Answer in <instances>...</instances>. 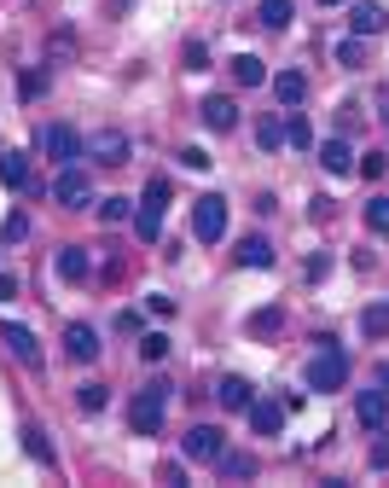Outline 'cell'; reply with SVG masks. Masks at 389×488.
I'll return each mask as SVG.
<instances>
[{
  "instance_id": "cell-1",
  "label": "cell",
  "mask_w": 389,
  "mask_h": 488,
  "mask_svg": "<svg viewBox=\"0 0 389 488\" xmlns=\"http://www.w3.org/2000/svg\"><path fill=\"white\" fill-rule=\"evenodd\" d=\"M314 361H308V372H302V384L308 389H343L349 384V355H343V344H332V337H314Z\"/></svg>"
},
{
  "instance_id": "cell-2",
  "label": "cell",
  "mask_w": 389,
  "mask_h": 488,
  "mask_svg": "<svg viewBox=\"0 0 389 488\" xmlns=\"http://www.w3.org/2000/svg\"><path fill=\"white\" fill-rule=\"evenodd\" d=\"M163 419H169V384H145V389H134V396H128L134 436H157V431H163Z\"/></svg>"
},
{
  "instance_id": "cell-3",
  "label": "cell",
  "mask_w": 389,
  "mask_h": 488,
  "mask_svg": "<svg viewBox=\"0 0 389 488\" xmlns=\"http://www.w3.org/2000/svg\"><path fill=\"white\" fill-rule=\"evenodd\" d=\"M180 454L198 459V466H215V459L227 454V431L221 424H192V431L180 436Z\"/></svg>"
},
{
  "instance_id": "cell-4",
  "label": "cell",
  "mask_w": 389,
  "mask_h": 488,
  "mask_svg": "<svg viewBox=\"0 0 389 488\" xmlns=\"http://www.w3.org/2000/svg\"><path fill=\"white\" fill-rule=\"evenodd\" d=\"M41 145H47V157H53L58 169H70V163H82V157H88V145H82V134L70 128V122H47V128H41Z\"/></svg>"
},
{
  "instance_id": "cell-5",
  "label": "cell",
  "mask_w": 389,
  "mask_h": 488,
  "mask_svg": "<svg viewBox=\"0 0 389 488\" xmlns=\"http://www.w3.org/2000/svg\"><path fill=\"white\" fill-rule=\"evenodd\" d=\"M192 233H198L203 244H215L227 233V198L221 192H203V198L192 204Z\"/></svg>"
},
{
  "instance_id": "cell-6",
  "label": "cell",
  "mask_w": 389,
  "mask_h": 488,
  "mask_svg": "<svg viewBox=\"0 0 389 488\" xmlns=\"http://www.w3.org/2000/svg\"><path fill=\"white\" fill-rule=\"evenodd\" d=\"M53 198L65 204V210H88V204H93V180H88V169H82V163L58 169V180H53Z\"/></svg>"
},
{
  "instance_id": "cell-7",
  "label": "cell",
  "mask_w": 389,
  "mask_h": 488,
  "mask_svg": "<svg viewBox=\"0 0 389 488\" xmlns=\"http://www.w3.org/2000/svg\"><path fill=\"white\" fill-rule=\"evenodd\" d=\"M355 424H360V431H384V424H389V389L384 384L355 396Z\"/></svg>"
},
{
  "instance_id": "cell-8",
  "label": "cell",
  "mask_w": 389,
  "mask_h": 488,
  "mask_svg": "<svg viewBox=\"0 0 389 488\" xmlns=\"http://www.w3.org/2000/svg\"><path fill=\"white\" fill-rule=\"evenodd\" d=\"M65 355H70V361H82V366L99 361V332H93L88 320H70V326H65Z\"/></svg>"
},
{
  "instance_id": "cell-9",
  "label": "cell",
  "mask_w": 389,
  "mask_h": 488,
  "mask_svg": "<svg viewBox=\"0 0 389 488\" xmlns=\"http://www.w3.org/2000/svg\"><path fill=\"white\" fill-rule=\"evenodd\" d=\"M279 424H285V396H256L250 401V431L256 436H279Z\"/></svg>"
},
{
  "instance_id": "cell-10",
  "label": "cell",
  "mask_w": 389,
  "mask_h": 488,
  "mask_svg": "<svg viewBox=\"0 0 389 488\" xmlns=\"http://www.w3.org/2000/svg\"><path fill=\"white\" fill-rule=\"evenodd\" d=\"M198 117H203V128H210V134H233L238 128V105L227 100V93H210V100L198 105Z\"/></svg>"
},
{
  "instance_id": "cell-11",
  "label": "cell",
  "mask_w": 389,
  "mask_h": 488,
  "mask_svg": "<svg viewBox=\"0 0 389 488\" xmlns=\"http://www.w3.org/2000/svg\"><path fill=\"white\" fill-rule=\"evenodd\" d=\"M0 344H6L12 355L30 366V372H41V344H35V332H30V326H0Z\"/></svg>"
},
{
  "instance_id": "cell-12",
  "label": "cell",
  "mask_w": 389,
  "mask_h": 488,
  "mask_svg": "<svg viewBox=\"0 0 389 488\" xmlns=\"http://www.w3.org/2000/svg\"><path fill=\"white\" fill-rule=\"evenodd\" d=\"M0 180H6L12 192H35V163H30V152H0Z\"/></svg>"
},
{
  "instance_id": "cell-13",
  "label": "cell",
  "mask_w": 389,
  "mask_h": 488,
  "mask_svg": "<svg viewBox=\"0 0 389 488\" xmlns=\"http://www.w3.org/2000/svg\"><path fill=\"white\" fill-rule=\"evenodd\" d=\"M215 401H221L227 413H250V401H256V389H250V378H238V372H227L221 384H215Z\"/></svg>"
},
{
  "instance_id": "cell-14",
  "label": "cell",
  "mask_w": 389,
  "mask_h": 488,
  "mask_svg": "<svg viewBox=\"0 0 389 488\" xmlns=\"http://www.w3.org/2000/svg\"><path fill=\"white\" fill-rule=\"evenodd\" d=\"M88 157H93V163H128V134H117V128L93 134V140H88Z\"/></svg>"
},
{
  "instance_id": "cell-15",
  "label": "cell",
  "mask_w": 389,
  "mask_h": 488,
  "mask_svg": "<svg viewBox=\"0 0 389 488\" xmlns=\"http://www.w3.org/2000/svg\"><path fill=\"white\" fill-rule=\"evenodd\" d=\"M163 215H169L163 198H140V210H134V233H140L145 244H157V233H163Z\"/></svg>"
},
{
  "instance_id": "cell-16",
  "label": "cell",
  "mask_w": 389,
  "mask_h": 488,
  "mask_svg": "<svg viewBox=\"0 0 389 488\" xmlns=\"http://www.w3.org/2000/svg\"><path fill=\"white\" fill-rule=\"evenodd\" d=\"M320 169H325V175H355V145H349V140H325L320 145Z\"/></svg>"
},
{
  "instance_id": "cell-17",
  "label": "cell",
  "mask_w": 389,
  "mask_h": 488,
  "mask_svg": "<svg viewBox=\"0 0 389 488\" xmlns=\"http://www.w3.org/2000/svg\"><path fill=\"white\" fill-rule=\"evenodd\" d=\"M389 23L384 6H372V0H360V6H349V35H378Z\"/></svg>"
},
{
  "instance_id": "cell-18",
  "label": "cell",
  "mask_w": 389,
  "mask_h": 488,
  "mask_svg": "<svg viewBox=\"0 0 389 488\" xmlns=\"http://www.w3.org/2000/svg\"><path fill=\"white\" fill-rule=\"evenodd\" d=\"M53 267H58V279H65V285H82V279H88V250H82V244H65Z\"/></svg>"
},
{
  "instance_id": "cell-19",
  "label": "cell",
  "mask_w": 389,
  "mask_h": 488,
  "mask_svg": "<svg viewBox=\"0 0 389 488\" xmlns=\"http://www.w3.org/2000/svg\"><path fill=\"white\" fill-rule=\"evenodd\" d=\"M233 256H238V267H273V244H267L262 233H245Z\"/></svg>"
},
{
  "instance_id": "cell-20",
  "label": "cell",
  "mask_w": 389,
  "mask_h": 488,
  "mask_svg": "<svg viewBox=\"0 0 389 488\" xmlns=\"http://www.w3.org/2000/svg\"><path fill=\"white\" fill-rule=\"evenodd\" d=\"M227 70H233V82H238V88H262V82H267V65H262L256 53H238V58H227Z\"/></svg>"
},
{
  "instance_id": "cell-21",
  "label": "cell",
  "mask_w": 389,
  "mask_h": 488,
  "mask_svg": "<svg viewBox=\"0 0 389 488\" xmlns=\"http://www.w3.org/2000/svg\"><path fill=\"white\" fill-rule=\"evenodd\" d=\"M279 332H285V309H279V302H267V309L250 314V337H262V344H267V337H279Z\"/></svg>"
},
{
  "instance_id": "cell-22",
  "label": "cell",
  "mask_w": 389,
  "mask_h": 488,
  "mask_svg": "<svg viewBox=\"0 0 389 488\" xmlns=\"http://www.w3.org/2000/svg\"><path fill=\"white\" fill-rule=\"evenodd\" d=\"M215 471H221L227 483H245V477H256V454H233V448H227V454L215 459Z\"/></svg>"
},
{
  "instance_id": "cell-23",
  "label": "cell",
  "mask_w": 389,
  "mask_h": 488,
  "mask_svg": "<svg viewBox=\"0 0 389 488\" xmlns=\"http://www.w3.org/2000/svg\"><path fill=\"white\" fill-rule=\"evenodd\" d=\"M302 93H308L302 70H279V76H273V100L279 105H302Z\"/></svg>"
},
{
  "instance_id": "cell-24",
  "label": "cell",
  "mask_w": 389,
  "mask_h": 488,
  "mask_svg": "<svg viewBox=\"0 0 389 488\" xmlns=\"http://www.w3.org/2000/svg\"><path fill=\"white\" fill-rule=\"evenodd\" d=\"M285 145H297V152H314V128H308V117H302V111L285 117Z\"/></svg>"
},
{
  "instance_id": "cell-25",
  "label": "cell",
  "mask_w": 389,
  "mask_h": 488,
  "mask_svg": "<svg viewBox=\"0 0 389 488\" xmlns=\"http://www.w3.org/2000/svg\"><path fill=\"white\" fill-rule=\"evenodd\" d=\"M47 82H53V70H47V65L23 70V76H18V100H41V93H47Z\"/></svg>"
},
{
  "instance_id": "cell-26",
  "label": "cell",
  "mask_w": 389,
  "mask_h": 488,
  "mask_svg": "<svg viewBox=\"0 0 389 488\" xmlns=\"http://www.w3.org/2000/svg\"><path fill=\"white\" fill-rule=\"evenodd\" d=\"M337 65H343V70H360V65H367V35H349V41H337Z\"/></svg>"
},
{
  "instance_id": "cell-27",
  "label": "cell",
  "mask_w": 389,
  "mask_h": 488,
  "mask_svg": "<svg viewBox=\"0 0 389 488\" xmlns=\"http://www.w3.org/2000/svg\"><path fill=\"white\" fill-rule=\"evenodd\" d=\"M23 448H30V459L53 466V442H47V431H41V424H23Z\"/></svg>"
},
{
  "instance_id": "cell-28",
  "label": "cell",
  "mask_w": 389,
  "mask_h": 488,
  "mask_svg": "<svg viewBox=\"0 0 389 488\" xmlns=\"http://www.w3.org/2000/svg\"><path fill=\"white\" fill-rule=\"evenodd\" d=\"M76 407L82 413H105V407H111V389H105V384H82L76 389Z\"/></svg>"
},
{
  "instance_id": "cell-29",
  "label": "cell",
  "mask_w": 389,
  "mask_h": 488,
  "mask_svg": "<svg viewBox=\"0 0 389 488\" xmlns=\"http://www.w3.org/2000/svg\"><path fill=\"white\" fill-rule=\"evenodd\" d=\"M256 18H262V30H285L290 23V0H262Z\"/></svg>"
},
{
  "instance_id": "cell-30",
  "label": "cell",
  "mask_w": 389,
  "mask_h": 488,
  "mask_svg": "<svg viewBox=\"0 0 389 488\" xmlns=\"http://www.w3.org/2000/svg\"><path fill=\"white\" fill-rule=\"evenodd\" d=\"M256 145H262V152H279V145H285V122H279V117H262L256 122Z\"/></svg>"
},
{
  "instance_id": "cell-31",
  "label": "cell",
  "mask_w": 389,
  "mask_h": 488,
  "mask_svg": "<svg viewBox=\"0 0 389 488\" xmlns=\"http://www.w3.org/2000/svg\"><path fill=\"white\" fill-rule=\"evenodd\" d=\"M93 210H99L105 227H117V222H128V215H134V204H128V198H99Z\"/></svg>"
},
{
  "instance_id": "cell-32",
  "label": "cell",
  "mask_w": 389,
  "mask_h": 488,
  "mask_svg": "<svg viewBox=\"0 0 389 488\" xmlns=\"http://www.w3.org/2000/svg\"><path fill=\"white\" fill-rule=\"evenodd\" d=\"M360 332H367V337H384L389 332V309H367V314H360Z\"/></svg>"
},
{
  "instance_id": "cell-33",
  "label": "cell",
  "mask_w": 389,
  "mask_h": 488,
  "mask_svg": "<svg viewBox=\"0 0 389 488\" xmlns=\"http://www.w3.org/2000/svg\"><path fill=\"white\" fill-rule=\"evenodd\" d=\"M367 227H372V233H389V198H372L367 204Z\"/></svg>"
},
{
  "instance_id": "cell-34",
  "label": "cell",
  "mask_w": 389,
  "mask_h": 488,
  "mask_svg": "<svg viewBox=\"0 0 389 488\" xmlns=\"http://www.w3.org/2000/svg\"><path fill=\"white\" fill-rule=\"evenodd\" d=\"M23 233H30V215H23V210H12V215H6V227H0V239H6V244H18Z\"/></svg>"
},
{
  "instance_id": "cell-35",
  "label": "cell",
  "mask_w": 389,
  "mask_h": 488,
  "mask_svg": "<svg viewBox=\"0 0 389 488\" xmlns=\"http://www.w3.org/2000/svg\"><path fill=\"white\" fill-rule=\"evenodd\" d=\"M140 355H145V361H163V355H169V337H163V332H145V337H140Z\"/></svg>"
},
{
  "instance_id": "cell-36",
  "label": "cell",
  "mask_w": 389,
  "mask_h": 488,
  "mask_svg": "<svg viewBox=\"0 0 389 488\" xmlns=\"http://www.w3.org/2000/svg\"><path fill=\"white\" fill-rule=\"evenodd\" d=\"M186 70H210V47L203 41H186Z\"/></svg>"
},
{
  "instance_id": "cell-37",
  "label": "cell",
  "mask_w": 389,
  "mask_h": 488,
  "mask_svg": "<svg viewBox=\"0 0 389 488\" xmlns=\"http://www.w3.org/2000/svg\"><path fill=\"white\" fill-rule=\"evenodd\" d=\"M384 152H367V157H360V175H367V180H384Z\"/></svg>"
},
{
  "instance_id": "cell-38",
  "label": "cell",
  "mask_w": 389,
  "mask_h": 488,
  "mask_svg": "<svg viewBox=\"0 0 389 488\" xmlns=\"http://www.w3.org/2000/svg\"><path fill=\"white\" fill-rule=\"evenodd\" d=\"M180 163H186V169H210V157H203V145H186V152H180Z\"/></svg>"
},
{
  "instance_id": "cell-39",
  "label": "cell",
  "mask_w": 389,
  "mask_h": 488,
  "mask_svg": "<svg viewBox=\"0 0 389 488\" xmlns=\"http://www.w3.org/2000/svg\"><path fill=\"white\" fill-rule=\"evenodd\" d=\"M372 466H378V471L389 466V436H384V442H372Z\"/></svg>"
},
{
  "instance_id": "cell-40",
  "label": "cell",
  "mask_w": 389,
  "mask_h": 488,
  "mask_svg": "<svg viewBox=\"0 0 389 488\" xmlns=\"http://www.w3.org/2000/svg\"><path fill=\"white\" fill-rule=\"evenodd\" d=\"M12 297H18V279H12V274H0V302H12Z\"/></svg>"
},
{
  "instance_id": "cell-41",
  "label": "cell",
  "mask_w": 389,
  "mask_h": 488,
  "mask_svg": "<svg viewBox=\"0 0 389 488\" xmlns=\"http://www.w3.org/2000/svg\"><path fill=\"white\" fill-rule=\"evenodd\" d=\"M134 6V0H111V18H117V12H128Z\"/></svg>"
},
{
  "instance_id": "cell-42",
  "label": "cell",
  "mask_w": 389,
  "mask_h": 488,
  "mask_svg": "<svg viewBox=\"0 0 389 488\" xmlns=\"http://www.w3.org/2000/svg\"><path fill=\"white\" fill-rule=\"evenodd\" d=\"M378 384H384V389H389V361H384V372H378Z\"/></svg>"
},
{
  "instance_id": "cell-43",
  "label": "cell",
  "mask_w": 389,
  "mask_h": 488,
  "mask_svg": "<svg viewBox=\"0 0 389 488\" xmlns=\"http://www.w3.org/2000/svg\"><path fill=\"white\" fill-rule=\"evenodd\" d=\"M320 6H343V0H320Z\"/></svg>"
},
{
  "instance_id": "cell-44",
  "label": "cell",
  "mask_w": 389,
  "mask_h": 488,
  "mask_svg": "<svg viewBox=\"0 0 389 488\" xmlns=\"http://www.w3.org/2000/svg\"><path fill=\"white\" fill-rule=\"evenodd\" d=\"M384 134H389V111H384Z\"/></svg>"
}]
</instances>
